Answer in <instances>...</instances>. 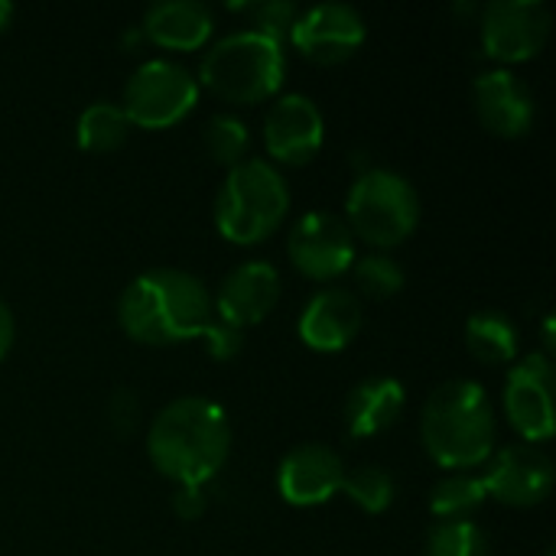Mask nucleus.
Listing matches in <instances>:
<instances>
[{"label":"nucleus","mask_w":556,"mask_h":556,"mask_svg":"<svg viewBox=\"0 0 556 556\" xmlns=\"http://www.w3.org/2000/svg\"><path fill=\"white\" fill-rule=\"evenodd\" d=\"M489 502L482 476L476 472H450L430 492V511L437 521H472L476 511Z\"/></svg>","instance_id":"21"},{"label":"nucleus","mask_w":556,"mask_h":556,"mask_svg":"<svg viewBox=\"0 0 556 556\" xmlns=\"http://www.w3.org/2000/svg\"><path fill=\"white\" fill-rule=\"evenodd\" d=\"M466 345L485 365H511L518 358V329L498 309H479L466 323Z\"/></svg>","instance_id":"20"},{"label":"nucleus","mask_w":556,"mask_h":556,"mask_svg":"<svg viewBox=\"0 0 556 556\" xmlns=\"http://www.w3.org/2000/svg\"><path fill=\"white\" fill-rule=\"evenodd\" d=\"M345 225L362 241L388 251L404 244L420 225V195L394 169H365L345 195Z\"/></svg>","instance_id":"6"},{"label":"nucleus","mask_w":556,"mask_h":556,"mask_svg":"<svg viewBox=\"0 0 556 556\" xmlns=\"http://www.w3.org/2000/svg\"><path fill=\"white\" fill-rule=\"evenodd\" d=\"M199 78L173 59H147L124 85L121 111L130 127L166 130L199 104Z\"/></svg>","instance_id":"7"},{"label":"nucleus","mask_w":556,"mask_h":556,"mask_svg":"<svg viewBox=\"0 0 556 556\" xmlns=\"http://www.w3.org/2000/svg\"><path fill=\"white\" fill-rule=\"evenodd\" d=\"M290 212V186L283 173L261 156H248L231 166L218 199H215V225L218 235L231 244H261L270 238Z\"/></svg>","instance_id":"5"},{"label":"nucleus","mask_w":556,"mask_h":556,"mask_svg":"<svg viewBox=\"0 0 556 556\" xmlns=\"http://www.w3.org/2000/svg\"><path fill=\"white\" fill-rule=\"evenodd\" d=\"M290 264L309 280H339L355 264V235L332 212H306L287 235Z\"/></svg>","instance_id":"9"},{"label":"nucleus","mask_w":556,"mask_h":556,"mask_svg":"<svg viewBox=\"0 0 556 556\" xmlns=\"http://www.w3.org/2000/svg\"><path fill=\"white\" fill-rule=\"evenodd\" d=\"M342 492L368 515H384L394 502V476L381 466H358L345 472Z\"/></svg>","instance_id":"23"},{"label":"nucleus","mask_w":556,"mask_h":556,"mask_svg":"<svg viewBox=\"0 0 556 556\" xmlns=\"http://www.w3.org/2000/svg\"><path fill=\"white\" fill-rule=\"evenodd\" d=\"M427 556H489V538L476 521H437L427 534Z\"/></svg>","instance_id":"24"},{"label":"nucleus","mask_w":556,"mask_h":556,"mask_svg":"<svg viewBox=\"0 0 556 556\" xmlns=\"http://www.w3.org/2000/svg\"><path fill=\"white\" fill-rule=\"evenodd\" d=\"M345 463L336 450L323 443H303L290 450L277 466V489L287 505L293 508H316L326 505L342 492Z\"/></svg>","instance_id":"14"},{"label":"nucleus","mask_w":556,"mask_h":556,"mask_svg":"<svg viewBox=\"0 0 556 556\" xmlns=\"http://www.w3.org/2000/svg\"><path fill=\"white\" fill-rule=\"evenodd\" d=\"M248 147H251V134L248 124L235 114H215L205 127V150L215 163L222 166H238L248 160Z\"/></svg>","instance_id":"25"},{"label":"nucleus","mask_w":556,"mask_h":556,"mask_svg":"<svg viewBox=\"0 0 556 556\" xmlns=\"http://www.w3.org/2000/svg\"><path fill=\"white\" fill-rule=\"evenodd\" d=\"M420 433L437 466L450 472L485 466L498 440V420L485 388L469 378L440 384L424 404Z\"/></svg>","instance_id":"3"},{"label":"nucleus","mask_w":556,"mask_h":556,"mask_svg":"<svg viewBox=\"0 0 556 556\" xmlns=\"http://www.w3.org/2000/svg\"><path fill=\"white\" fill-rule=\"evenodd\" d=\"M13 332H16V326H13V313L7 309V303L0 300V358L10 352V345H13Z\"/></svg>","instance_id":"31"},{"label":"nucleus","mask_w":556,"mask_h":556,"mask_svg":"<svg viewBox=\"0 0 556 556\" xmlns=\"http://www.w3.org/2000/svg\"><path fill=\"white\" fill-rule=\"evenodd\" d=\"M296 329L313 352H342L355 342L362 329V303L342 287H326L309 296Z\"/></svg>","instance_id":"17"},{"label":"nucleus","mask_w":556,"mask_h":556,"mask_svg":"<svg viewBox=\"0 0 556 556\" xmlns=\"http://www.w3.org/2000/svg\"><path fill=\"white\" fill-rule=\"evenodd\" d=\"M326 140V117L309 94H283L264 121V147L270 160L287 166L309 163Z\"/></svg>","instance_id":"13"},{"label":"nucleus","mask_w":556,"mask_h":556,"mask_svg":"<svg viewBox=\"0 0 556 556\" xmlns=\"http://www.w3.org/2000/svg\"><path fill=\"white\" fill-rule=\"evenodd\" d=\"M355 270V283L365 296L371 300H388L394 293L404 290V267L391 257V254H368L362 261L352 264Z\"/></svg>","instance_id":"26"},{"label":"nucleus","mask_w":556,"mask_h":556,"mask_svg":"<svg viewBox=\"0 0 556 556\" xmlns=\"http://www.w3.org/2000/svg\"><path fill=\"white\" fill-rule=\"evenodd\" d=\"M173 511L182 521H199L205 515V489H176L173 495Z\"/></svg>","instance_id":"30"},{"label":"nucleus","mask_w":556,"mask_h":556,"mask_svg":"<svg viewBox=\"0 0 556 556\" xmlns=\"http://www.w3.org/2000/svg\"><path fill=\"white\" fill-rule=\"evenodd\" d=\"M147 456L176 489H205L231 456L225 407L199 394L169 401L147 430Z\"/></svg>","instance_id":"1"},{"label":"nucleus","mask_w":556,"mask_h":556,"mask_svg":"<svg viewBox=\"0 0 556 556\" xmlns=\"http://www.w3.org/2000/svg\"><path fill=\"white\" fill-rule=\"evenodd\" d=\"M551 10L541 0H492L482 10V49L502 62H528L551 39Z\"/></svg>","instance_id":"10"},{"label":"nucleus","mask_w":556,"mask_h":556,"mask_svg":"<svg viewBox=\"0 0 556 556\" xmlns=\"http://www.w3.org/2000/svg\"><path fill=\"white\" fill-rule=\"evenodd\" d=\"M287 42L257 29H235L208 46L199 65V88L228 104H257L277 94L287 75Z\"/></svg>","instance_id":"4"},{"label":"nucleus","mask_w":556,"mask_h":556,"mask_svg":"<svg viewBox=\"0 0 556 556\" xmlns=\"http://www.w3.org/2000/svg\"><path fill=\"white\" fill-rule=\"evenodd\" d=\"M130 134V121L114 101H94L78 114L75 124V140L88 153H108L117 150Z\"/></svg>","instance_id":"22"},{"label":"nucleus","mask_w":556,"mask_h":556,"mask_svg":"<svg viewBox=\"0 0 556 556\" xmlns=\"http://www.w3.org/2000/svg\"><path fill=\"white\" fill-rule=\"evenodd\" d=\"M280 300V274L267 261H248L238 264L212 296V309L218 313V323L231 329H248L264 323Z\"/></svg>","instance_id":"15"},{"label":"nucleus","mask_w":556,"mask_h":556,"mask_svg":"<svg viewBox=\"0 0 556 556\" xmlns=\"http://www.w3.org/2000/svg\"><path fill=\"white\" fill-rule=\"evenodd\" d=\"M212 316L208 287L179 267H156L134 277L117 300V323L140 345L202 339Z\"/></svg>","instance_id":"2"},{"label":"nucleus","mask_w":556,"mask_h":556,"mask_svg":"<svg viewBox=\"0 0 556 556\" xmlns=\"http://www.w3.org/2000/svg\"><path fill=\"white\" fill-rule=\"evenodd\" d=\"M202 342H205V352L212 355V358H218V362H231L238 352H241V332L238 329H231V326H225V323H218V319H212L208 323V329L202 332Z\"/></svg>","instance_id":"28"},{"label":"nucleus","mask_w":556,"mask_h":556,"mask_svg":"<svg viewBox=\"0 0 556 556\" xmlns=\"http://www.w3.org/2000/svg\"><path fill=\"white\" fill-rule=\"evenodd\" d=\"M137 414H140L137 397H134L127 388H121V391L111 397V424H114V430L127 437V433L134 430V424H137Z\"/></svg>","instance_id":"29"},{"label":"nucleus","mask_w":556,"mask_h":556,"mask_svg":"<svg viewBox=\"0 0 556 556\" xmlns=\"http://www.w3.org/2000/svg\"><path fill=\"white\" fill-rule=\"evenodd\" d=\"M404 384L391 375L362 381L345 401V427L352 437H378L391 430L404 410Z\"/></svg>","instance_id":"19"},{"label":"nucleus","mask_w":556,"mask_h":556,"mask_svg":"<svg viewBox=\"0 0 556 556\" xmlns=\"http://www.w3.org/2000/svg\"><path fill=\"white\" fill-rule=\"evenodd\" d=\"M554 362L544 352H531L511 365L505 378V417L525 443H544L556 430Z\"/></svg>","instance_id":"8"},{"label":"nucleus","mask_w":556,"mask_h":556,"mask_svg":"<svg viewBox=\"0 0 556 556\" xmlns=\"http://www.w3.org/2000/svg\"><path fill=\"white\" fill-rule=\"evenodd\" d=\"M476 114L495 137H525L534 124V94L508 68L482 72L472 85Z\"/></svg>","instance_id":"16"},{"label":"nucleus","mask_w":556,"mask_h":556,"mask_svg":"<svg viewBox=\"0 0 556 556\" xmlns=\"http://www.w3.org/2000/svg\"><path fill=\"white\" fill-rule=\"evenodd\" d=\"M544 345H547L544 355H551V349H554V316H547V323H544Z\"/></svg>","instance_id":"33"},{"label":"nucleus","mask_w":556,"mask_h":556,"mask_svg":"<svg viewBox=\"0 0 556 556\" xmlns=\"http://www.w3.org/2000/svg\"><path fill=\"white\" fill-rule=\"evenodd\" d=\"M235 10H244L251 16V29H257L264 36H274L280 42H287L290 26L300 16L296 3H290V0H261V3H244V7L238 3Z\"/></svg>","instance_id":"27"},{"label":"nucleus","mask_w":556,"mask_h":556,"mask_svg":"<svg viewBox=\"0 0 556 556\" xmlns=\"http://www.w3.org/2000/svg\"><path fill=\"white\" fill-rule=\"evenodd\" d=\"M13 23V3L10 0H0V33Z\"/></svg>","instance_id":"32"},{"label":"nucleus","mask_w":556,"mask_h":556,"mask_svg":"<svg viewBox=\"0 0 556 556\" xmlns=\"http://www.w3.org/2000/svg\"><path fill=\"white\" fill-rule=\"evenodd\" d=\"M485 495L511 505V508H534L554 492V463L544 450L531 443H515L492 453V463L482 472Z\"/></svg>","instance_id":"12"},{"label":"nucleus","mask_w":556,"mask_h":556,"mask_svg":"<svg viewBox=\"0 0 556 556\" xmlns=\"http://www.w3.org/2000/svg\"><path fill=\"white\" fill-rule=\"evenodd\" d=\"M368 26L362 13L349 3H316L309 10H300L296 23L290 26V42L296 52H303L309 62L319 65H339L349 62L365 46Z\"/></svg>","instance_id":"11"},{"label":"nucleus","mask_w":556,"mask_h":556,"mask_svg":"<svg viewBox=\"0 0 556 556\" xmlns=\"http://www.w3.org/2000/svg\"><path fill=\"white\" fill-rule=\"evenodd\" d=\"M215 33V16L199 0H160L147 7L140 36L150 39L160 49L173 52H192L208 46Z\"/></svg>","instance_id":"18"}]
</instances>
